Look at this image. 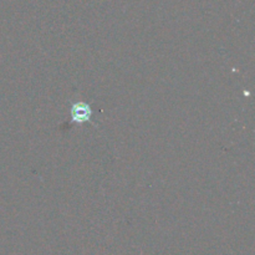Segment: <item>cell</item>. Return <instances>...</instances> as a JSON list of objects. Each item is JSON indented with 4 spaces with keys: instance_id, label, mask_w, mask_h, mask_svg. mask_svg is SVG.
<instances>
[{
    "instance_id": "1",
    "label": "cell",
    "mask_w": 255,
    "mask_h": 255,
    "mask_svg": "<svg viewBox=\"0 0 255 255\" xmlns=\"http://www.w3.org/2000/svg\"><path fill=\"white\" fill-rule=\"evenodd\" d=\"M92 111L86 102H77L71 107V122L81 125L91 121Z\"/></svg>"
}]
</instances>
